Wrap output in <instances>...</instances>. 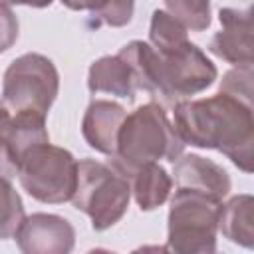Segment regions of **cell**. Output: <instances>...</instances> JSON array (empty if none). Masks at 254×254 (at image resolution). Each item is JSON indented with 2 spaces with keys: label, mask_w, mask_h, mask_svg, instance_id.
Wrapping results in <instances>:
<instances>
[{
  "label": "cell",
  "mask_w": 254,
  "mask_h": 254,
  "mask_svg": "<svg viewBox=\"0 0 254 254\" xmlns=\"http://www.w3.org/2000/svg\"><path fill=\"white\" fill-rule=\"evenodd\" d=\"M173 127L185 145L216 149L226 155L240 171L252 173V103L222 91L204 99H183L173 105Z\"/></svg>",
  "instance_id": "cell-1"
},
{
  "label": "cell",
  "mask_w": 254,
  "mask_h": 254,
  "mask_svg": "<svg viewBox=\"0 0 254 254\" xmlns=\"http://www.w3.org/2000/svg\"><path fill=\"white\" fill-rule=\"evenodd\" d=\"M117 56L133 69L137 89L147 91L157 103L169 107L204 91L218 75L216 65L189 38L163 48L133 40Z\"/></svg>",
  "instance_id": "cell-2"
},
{
  "label": "cell",
  "mask_w": 254,
  "mask_h": 254,
  "mask_svg": "<svg viewBox=\"0 0 254 254\" xmlns=\"http://www.w3.org/2000/svg\"><path fill=\"white\" fill-rule=\"evenodd\" d=\"M185 151V143L177 135L165 109L157 101L139 105L125 115L111 155V165L127 179L143 165L161 159L175 163Z\"/></svg>",
  "instance_id": "cell-3"
},
{
  "label": "cell",
  "mask_w": 254,
  "mask_h": 254,
  "mask_svg": "<svg viewBox=\"0 0 254 254\" xmlns=\"http://www.w3.org/2000/svg\"><path fill=\"white\" fill-rule=\"evenodd\" d=\"M222 200L177 187L167 224V248L179 254H212L216 250Z\"/></svg>",
  "instance_id": "cell-4"
},
{
  "label": "cell",
  "mask_w": 254,
  "mask_h": 254,
  "mask_svg": "<svg viewBox=\"0 0 254 254\" xmlns=\"http://www.w3.org/2000/svg\"><path fill=\"white\" fill-rule=\"evenodd\" d=\"M129 198V179L113 165L93 159H81L77 163V183L71 202L91 218L93 230H107L117 224L127 212Z\"/></svg>",
  "instance_id": "cell-5"
},
{
  "label": "cell",
  "mask_w": 254,
  "mask_h": 254,
  "mask_svg": "<svg viewBox=\"0 0 254 254\" xmlns=\"http://www.w3.org/2000/svg\"><path fill=\"white\" fill-rule=\"evenodd\" d=\"M16 177L32 198L48 204H62L71 200L75 190L77 161L67 149L42 141L22 155Z\"/></svg>",
  "instance_id": "cell-6"
},
{
  "label": "cell",
  "mask_w": 254,
  "mask_h": 254,
  "mask_svg": "<svg viewBox=\"0 0 254 254\" xmlns=\"http://www.w3.org/2000/svg\"><path fill=\"white\" fill-rule=\"evenodd\" d=\"M60 73L54 62L42 54H24L4 71L0 105L12 113H36L46 117L58 97Z\"/></svg>",
  "instance_id": "cell-7"
},
{
  "label": "cell",
  "mask_w": 254,
  "mask_h": 254,
  "mask_svg": "<svg viewBox=\"0 0 254 254\" xmlns=\"http://www.w3.org/2000/svg\"><path fill=\"white\" fill-rule=\"evenodd\" d=\"M42 141H50L46 117L36 113H12L0 105V177L12 181L22 155Z\"/></svg>",
  "instance_id": "cell-8"
},
{
  "label": "cell",
  "mask_w": 254,
  "mask_h": 254,
  "mask_svg": "<svg viewBox=\"0 0 254 254\" xmlns=\"http://www.w3.org/2000/svg\"><path fill=\"white\" fill-rule=\"evenodd\" d=\"M14 238L24 254H67L73 250L75 230L64 216L34 212L24 216Z\"/></svg>",
  "instance_id": "cell-9"
},
{
  "label": "cell",
  "mask_w": 254,
  "mask_h": 254,
  "mask_svg": "<svg viewBox=\"0 0 254 254\" xmlns=\"http://www.w3.org/2000/svg\"><path fill=\"white\" fill-rule=\"evenodd\" d=\"M220 32L208 44V50L232 64V65H252V18L250 8H220L218 12Z\"/></svg>",
  "instance_id": "cell-10"
},
{
  "label": "cell",
  "mask_w": 254,
  "mask_h": 254,
  "mask_svg": "<svg viewBox=\"0 0 254 254\" xmlns=\"http://www.w3.org/2000/svg\"><path fill=\"white\" fill-rule=\"evenodd\" d=\"M173 175L177 187L198 190L222 200L230 192V177L224 167L200 155H181L175 163Z\"/></svg>",
  "instance_id": "cell-11"
},
{
  "label": "cell",
  "mask_w": 254,
  "mask_h": 254,
  "mask_svg": "<svg viewBox=\"0 0 254 254\" xmlns=\"http://www.w3.org/2000/svg\"><path fill=\"white\" fill-rule=\"evenodd\" d=\"M127 111L123 105L109 99H93L81 119V135L85 143L103 155H113L117 131Z\"/></svg>",
  "instance_id": "cell-12"
},
{
  "label": "cell",
  "mask_w": 254,
  "mask_h": 254,
  "mask_svg": "<svg viewBox=\"0 0 254 254\" xmlns=\"http://www.w3.org/2000/svg\"><path fill=\"white\" fill-rule=\"evenodd\" d=\"M87 87L91 93H109L127 101L135 99V75L121 56H103L95 60L87 73Z\"/></svg>",
  "instance_id": "cell-13"
},
{
  "label": "cell",
  "mask_w": 254,
  "mask_h": 254,
  "mask_svg": "<svg viewBox=\"0 0 254 254\" xmlns=\"http://www.w3.org/2000/svg\"><path fill=\"white\" fill-rule=\"evenodd\" d=\"M218 230L230 242L254 248V198L252 194H236L220 206Z\"/></svg>",
  "instance_id": "cell-14"
},
{
  "label": "cell",
  "mask_w": 254,
  "mask_h": 254,
  "mask_svg": "<svg viewBox=\"0 0 254 254\" xmlns=\"http://www.w3.org/2000/svg\"><path fill=\"white\" fill-rule=\"evenodd\" d=\"M131 192L141 210L159 208L171 194L173 179L159 163H147L139 167L131 177Z\"/></svg>",
  "instance_id": "cell-15"
},
{
  "label": "cell",
  "mask_w": 254,
  "mask_h": 254,
  "mask_svg": "<svg viewBox=\"0 0 254 254\" xmlns=\"http://www.w3.org/2000/svg\"><path fill=\"white\" fill-rule=\"evenodd\" d=\"M69 10H87L95 20L111 28H123L131 22L135 0H62Z\"/></svg>",
  "instance_id": "cell-16"
},
{
  "label": "cell",
  "mask_w": 254,
  "mask_h": 254,
  "mask_svg": "<svg viewBox=\"0 0 254 254\" xmlns=\"http://www.w3.org/2000/svg\"><path fill=\"white\" fill-rule=\"evenodd\" d=\"M24 202L10 179L0 177V240L14 238L24 220Z\"/></svg>",
  "instance_id": "cell-17"
},
{
  "label": "cell",
  "mask_w": 254,
  "mask_h": 254,
  "mask_svg": "<svg viewBox=\"0 0 254 254\" xmlns=\"http://www.w3.org/2000/svg\"><path fill=\"white\" fill-rule=\"evenodd\" d=\"M167 12L179 20L187 30L204 32L212 18H210V0H163Z\"/></svg>",
  "instance_id": "cell-18"
},
{
  "label": "cell",
  "mask_w": 254,
  "mask_h": 254,
  "mask_svg": "<svg viewBox=\"0 0 254 254\" xmlns=\"http://www.w3.org/2000/svg\"><path fill=\"white\" fill-rule=\"evenodd\" d=\"M252 77H254L252 65H234V69L222 75L218 91L228 93L246 103H252Z\"/></svg>",
  "instance_id": "cell-19"
},
{
  "label": "cell",
  "mask_w": 254,
  "mask_h": 254,
  "mask_svg": "<svg viewBox=\"0 0 254 254\" xmlns=\"http://www.w3.org/2000/svg\"><path fill=\"white\" fill-rule=\"evenodd\" d=\"M18 40V18L12 8L0 2V54L10 50Z\"/></svg>",
  "instance_id": "cell-20"
},
{
  "label": "cell",
  "mask_w": 254,
  "mask_h": 254,
  "mask_svg": "<svg viewBox=\"0 0 254 254\" xmlns=\"http://www.w3.org/2000/svg\"><path fill=\"white\" fill-rule=\"evenodd\" d=\"M4 4H18V6H30V8H46L54 0H0Z\"/></svg>",
  "instance_id": "cell-21"
}]
</instances>
